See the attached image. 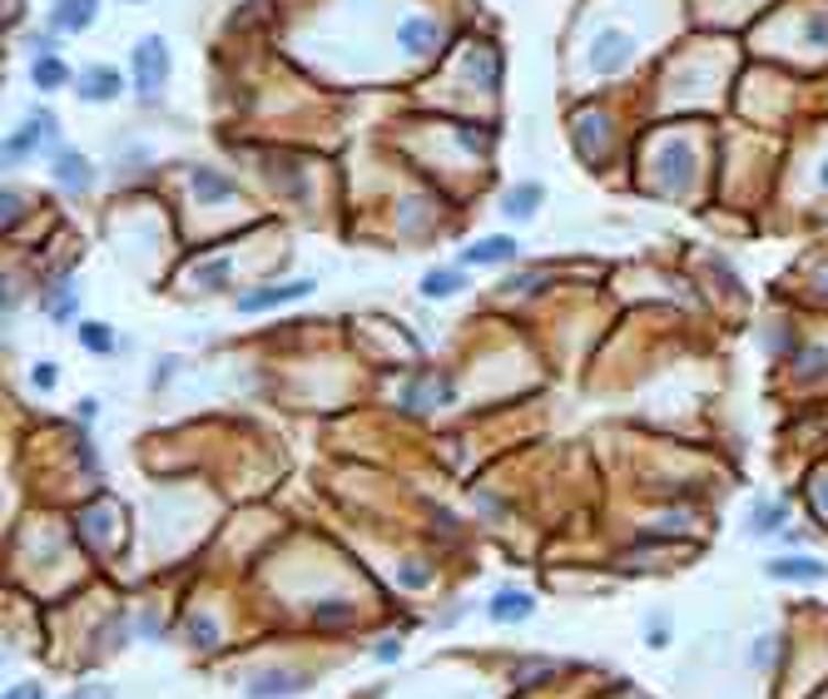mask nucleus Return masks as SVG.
Instances as JSON below:
<instances>
[{
    "label": "nucleus",
    "mask_w": 828,
    "mask_h": 699,
    "mask_svg": "<svg viewBox=\"0 0 828 699\" xmlns=\"http://www.w3.org/2000/svg\"><path fill=\"white\" fill-rule=\"evenodd\" d=\"M318 288L313 278H298V283H283V288H253V293H239V303L233 308L249 318V313H269V308H283V303H293V298H308V293Z\"/></svg>",
    "instance_id": "1a4fd4ad"
},
{
    "label": "nucleus",
    "mask_w": 828,
    "mask_h": 699,
    "mask_svg": "<svg viewBox=\"0 0 828 699\" xmlns=\"http://www.w3.org/2000/svg\"><path fill=\"white\" fill-rule=\"evenodd\" d=\"M95 21H100V0H51L45 11V25L55 35H85Z\"/></svg>",
    "instance_id": "0eeeda50"
},
{
    "label": "nucleus",
    "mask_w": 828,
    "mask_h": 699,
    "mask_svg": "<svg viewBox=\"0 0 828 699\" xmlns=\"http://www.w3.org/2000/svg\"><path fill=\"white\" fill-rule=\"evenodd\" d=\"M769 649H774V640H759V645H754V665H764V659H769Z\"/></svg>",
    "instance_id": "f704fd0d"
},
{
    "label": "nucleus",
    "mask_w": 828,
    "mask_h": 699,
    "mask_svg": "<svg viewBox=\"0 0 828 699\" xmlns=\"http://www.w3.org/2000/svg\"><path fill=\"white\" fill-rule=\"evenodd\" d=\"M189 184H194V199H204V204H224V199H233V194H239V179H233V174H224V170H214V164H194Z\"/></svg>",
    "instance_id": "9d476101"
},
{
    "label": "nucleus",
    "mask_w": 828,
    "mask_h": 699,
    "mask_svg": "<svg viewBox=\"0 0 828 699\" xmlns=\"http://www.w3.org/2000/svg\"><path fill=\"white\" fill-rule=\"evenodd\" d=\"M313 689V675H298V669H269V675L249 679L243 685V699H293Z\"/></svg>",
    "instance_id": "6e6552de"
},
{
    "label": "nucleus",
    "mask_w": 828,
    "mask_h": 699,
    "mask_svg": "<svg viewBox=\"0 0 828 699\" xmlns=\"http://www.w3.org/2000/svg\"><path fill=\"white\" fill-rule=\"evenodd\" d=\"M818 189H828V160L818 164Z\"/></svg>",
    "instance_id": "c9c22d12"
},
{
    "label": "nucleus",
    "mask_w": 828,
    "mask_h": 699,
    "mask_svg": "<svg viewBox=\"0 0 828 699\" xmlns=\"http://www.w3.org/2000/svg\"><path fill=\"white\" fill-rule=\"evenodd\" d=\"M95 412H100V402H95V397H85V402H80V407H75V417H80V422H90V417H95Z\"/></svg>",
    "instance_id": "72a5a7b5"
},
{
    "label": "nucleus",
    "mask_w": 828,
    "mask_h": 699,
    "mask_svg": "<svg viewBox=\"0 0 828 699\" xmlns=\"http://www.w3.org/2000/svg\"><path fill=\"white\" fill-rule=\"evenodd\" d=\"M65 699H115V689L110 685H85V689H75V695H65Z\"/></svg>",
    "instance_id": "c756f323"
},
{
    "label": "nucleus",
    "mask_w": 828,
    "mask_h": 699,
    "mask_svg": "<svg viewBox=\"0 0 828 699\" xmlns=\"http://www.w3.org/2000/svg\"><path fill=\"white\" fill-rule=\"evenodd\" d=\"M541 199H546V189L541 184H511L506 194H501V214H506L511 223H526L541 214Z\"/></svg>",
    "instance_id": "4468645a"
},
{
    "label": "nucleus",
    "mask_w": 828,
    "mask_h": 699,
    "mask_svg": "<svg viewBox=\"0 0 828 699\" xmlns=\"http://www.w3.org/2000/svg\"><path fill=\"white\" fill-rule=\"evenodd\" d=\"M764 576L769 580H824L828 566L814 556H774V560H764Z\"/></svg>",
    "instance_id": "2eb2a0df"
},
{
    "label": "nucleus",
    "mask_w": 828,
    "mask_h": 699,
    "mask_svg": "<svg viewBox=\"0 0 828 699\" xmlns=\"http://www.w3.org/2000/svg\"><path fill=\"white\" fill-rule=\"evenodd\" d=\"M467 269H432V273H422L417 278V288H422V298H457V293H467Z\"/></svg>",
    "instance_id": "f3484780"
},
{
    "label": "nucleus",
    "mask_w": 828,
    "mask_h": 699,
    "mask_svg": "<svg viewBox=\"0 0 828 699\" xmlns=\"http://www.w3.org/2000/svg\"><path fill=\"white\" fill-rule=\"evenodd\" d=\"M318 620H352V605H318Z\"/></svg>",
    "instance_id": "7c9ffc66"
},
{
    "label": "nucleus",
    "mask_w": 828,
    "mask_h": 699,
    "mask_svg": "<svg viewBox=\"0 0 828 699\" xmlns=\"http://www.w3.org/2000/svg\"><path fill=\"white\" fill-rule=\"evenodd\" d=\"M645 645L650 649H665L669 645V625H665V620H650V625H645Z\"/></svg>",
    "instance_id": "a878e982"
},
{
    "label": "nucleus",
    "mask_w": 828,
    "mask_h": 699,
    "mask_svg": "<svg viewBox=\"0 0 828 699\" xmlns=\"http://www.w3.org/2000/svg\"><path fill=\"white\" fill-rule=\"evenodd\" d=\"M80 342H85L90 352H100V358H110V352L120 348L115 328H105V323H80Z\"/></svg>",
    "instance_id": "412c9836"
},
{
    "label": "nucleus",
    "mask_w": 828,
    "mask_h": 699,
    "mask_svg": "<svg viewBox=\"0 0 828 699\" xmlns=\"http://www.w3.org/2000/svg\"><path fill=\"white\" fill-rule=\"evenodd\" d=\"M372 655H378V659H382V665H392V659H397V655H402V649H397V640H388V645H378V649H372Z\"/></svg>",
    "instance_id": "473e14b6"
},
{
    "label": "nucleus",
    "mask_w": 828,
    "mask_h": 699,
    "mask_svg": "<svg viewBox=\"0 0 828 699\" xmlns=\"http://www.w3.org/2000/svg\"><path fill=\"white\" fill-rule=\"evenodd\" d=\"M189 635H194V645H199V649L219 645V625H214L209 615H189Z\"/></svg>",
    "instance_id": "b1692460"
},
{
    "label": "nucleus",
    "mask_w": 828,
    "mask_h": 699,
    "mask_svg": "<svg viewBox=\"0 0 828 699\" xmlns=\"http://www.w3.org/2000/svg\"><path fill=\"white\" fill-rule=\"evenodd\" d=\"M31 382L45 392V387H55V382H61V372H55V362H41V368L31 372Z\"/></svg>",
    "instance_id": "cd10ccee"
},
{
    "label": "nucleus",
    "mask_w": 828,
    "mask_h": 699,
    "mask_svg": "<svg viewBox=\"0 0 828 699\" xmlns=\"http://www.w3.org/2000/svg\"><path fill=\"white\" fill-rule=\"evenodd\" d=\"M521 253V243L511 239V233H491V239L471 243L467 253H461V269H487V263H511Z\"/></svg>",
    "instance_id": "f8f14e48"
},
{
    "label": "nucleus",
    "mask_w": 828,
    "mask_h": 699,
    "mask_svg": "<svg viewBox=\"0 0 828 699\" xmlns=\"http://www.w3.org/2000/svg\"><path fill=\"white\" fill-rule=\"evenodd\" d=\"M788 526V506L784 501H759L754 521H749V536H774V531Z\"/></svg>",
    "instance_id": "6ab92c4d"
},
{
    "label": "nucleus",
    "mask_w": 828,
    "mask_h": 699,
    "mask_svg": "<svg viewBox=\"0 0 828 699\" xmlns=\"http://www.w3.org/2000/svg\"><path fill=\"white\" fill-rule=\"evenodd\" d=\"M6 699H45V689L25 679V685H11V689H6Z\"/></svg>",
    "instance_id": "c85d7f7f"
},
{
    "label": "nucleus",
    "mask_w": 828,
    "mask_h": 699,
    "mask_svg": "<svg viewBox=\"0 0 828 699\" xmlns=\"http://www.w3.org/2000/svg\"><path fill=\"white\" fill-rule=\"evenodd\" d=\"M65 134H61V120L51 110H31L21 120V130L6 134V170H21L25 160H35L41 150H61Z\"/></svg>",
    "instance_id": "f03ea898"
},
{
    "label": "nucleus",
    "mask_w": 828,
    "mask_h": 699,
    "mask_svg": "<svg viewBox=\"0 0 828 699\" xmlns=\"http://www.w3.org/2000/svg\"><path fill=\"white\" fill-rule=\"evenodd\" d=\"M124 90H134V85L124 80V70H115V65H85V70L75 75V100H85V105H115Z\"/></svg>",
    "instance_id": "39448f33"
},
{
    "label": "nucleus",
    "mask_w": 828,
    "mask_h": 699,
    "mask_svg": "<svg viewBox=\"0 0 828 699\" xmlns=\"http://www.w3.org/2000/svg\"><path fill=\"white\" fill-rule=\"evenodd\" d=\"M199 278H204V288H224V283H229V259H219V263H204V269H199Z\"/></svg>",
    "instance_id": "393cba45"
},
{
    "label": "nucleus",
    "mask_w": 828,
    "mask_h": 699,
    "mask_svg": "<svg viewBox=\"0 0 828 699\" xmlns=\"http://www.w3.org/2000/svg\"><path fill=\"white\" fill-rule=\"evenodd\" d=\"M471 80H477V90L481 95H491L501 85V61H497V51H487V45H481V51H471Z\"/></svg>",
    "instance_id": "a211bd4d"
},
{
    "label": "nucleus",
    "mask_w": 828,
    "mask_h": 699,
    "mask_svg": "<svg viewBox=\"0 0 828 699\" xmlns=\"http://www.w3.org/2000/svg\"><path fill=\"white\" fill-rule=\"evenodd\" d=\"M808 41L828 45V11H814V21H808Z\"/></svg>",
    "instance_id": "bb28decb"
},
{
    "label": "nucleus",
    "mask_w": 828,
    "mask_h": 699,
    "mask_svg": "<svg viewBox=\"0 0 828 699\" xmlns=\"http://www.w3.org/2000/svg\"><path fill=\"white\" fill-rule=\"evenodd\" d=\"M487 615L497 620V625H516V620H531V615H536V596H526V590H497V596L487 600Z\"/></svg>",
    "instance_id": "ddd939ff"
},
{
    "label": "nucleus",
    "mask_w": 828,
    "mask_h": 699,
    "mask_svg": "<svg viewBox=\"0 0 828 699\" xmlns=\"http://www.w3.org/2000/svg\"><path fill=\"white\" fill-rule=\"evenodd\" d=\"M570 140H576L580 154H590L600 140H606V120H600V114H586V120H576V124H570Z\"/></svg>",
    "instance_id": "aec40b11"
},
{
    "label": "nucleus",
    "mask_w": 828,
    "mask_h": 699,
    "mask_svg": "<svg viewBox=\"0 0 828 699\" xmlns=\"http://www.w3.org/2000/svg\"><path fill=\"white\" fill-rule=\"evenodd\" d=\"M170 70H174V55H170V41H164V35H144V41H134V51H130V85H134V95H140L144 105H154L164 95Z\"/></svg>",
    "instance_id": "f257e3e1"
},
{
    "label": "nucleus",
    "mask_w": 828,
    "mask_h": 699,
    "mask_svg": "<svg viewBox=\"0 0 828 699\" xmlns=\"http://www.w3.org/2000/svg\"><path fill=\"white\" fill-rule=\"evenodd\" d=\"M124 6H144V0H124Z\"/></svg>",
    "instance_id": "e433bc0d"
},
{
    "label": "nucleus",
    "mask_w": 828,
    "mask_h": 699,
    "mask_svg": "<svg viewBox=\"0 0 828 699\" xmlns=\"http://www.w3.org/2000/svg\"><path fill=\"white\" fill-rule=\"evenodd\" d=\"M51 179L61 184L65 194H90V184H95V164L85 160L80 150L61 144V150H51Z\"/></svg>",
    "instance_id": "423d86ee"
},
{
    "label": "nucleus",
    "mask_w": 828,
    "mask_h": 699,
    "mask_svg": "<svg viewBox=\"0 0 828 699\" xmlns=\"http://www.w3.org/2000/svg\"><path fill=\"white\" fill-rule=\"evenodd\" d=\"M442 41H447V31H442L437 15H402L397 21V51L407 61H432L442 51Z\"/></svg>",
    "instance_id": "20e7f679"
},
{
    "label": "nucleus",
    "mask_w": 828,
    "mask_h": 699,
    "mask_svg": "<svg viewBox=\"0 0 828 699\" xmlns=\"http://www.w3.org/2000/svg\"><path fill=\"white\" fill-rule=\"evenodd\" d=\"M41 308L51 323H70L75 313H80V288H75V278H55L51 288H45Z\"/></svg>",
    "instance_id": "dca6fc26"
},
{
    "label": "nucleus",
    "mask_w": 828,
    "mask_h": 699,
    "mask_svg": "<svg viewBox=\"0 0 828 699\" xmlns=\"http://www.w3.org/2000/svg\"><path fill=\"white\" fill-rule=\"evenodd\" d=\"M397 580H402L407 590H422V586H432V566H427V560H402V566H397Z\"/></svg>",
    "instance_id": "5701e85b"
},
{
    "label": "nucleus",
    "mask_w": 828,
    "mask_h": 699,
    "mask_svg": "<svg viewBox=\"0 0 828 699\" xmlns=\"http://www.w3.org/2000/svg\"><path fill=\"white\" fill-rule=\"evenodd\" d=\"M814 501L828 511V471H818V477H814Z\"/></svg>",
    "instance_id": "2f4dec72"
},
{
    "label": "nucleus",
    "mask_w": 828,
    "mask_h": 699,
    "mask_svg": "<svg viewBox=\"0 0 828 699\" xmlns=\"http://www.w3.org/2000/svg\"><path fill=\"white\" fill-rule=\"evenodd\" d=\"M586 61L596 75H625L630 65H635V41H630L625 31H615V25H606V31H596Z\"/></svg>",
    "instance_id": "7ed1b4c3"
},
{
    "label": "nucleus",
    "mask_w": 828,
    "mask_h": 699,
    "mask_svg": "<svg viewBox=\"0 0 828 699\" xmlns=\"http://www.w3.org/2000/svg\"><path fill=\"white\" fill-rule=\"evenodd\" d=\"M75 75H80V70H70L61 55H41V61H31V85H35L41 95L75 90Z\"/></svg>",
    "instance_id": "9b49d317"
},
{
    "label": "nucleus",
    "mask_w": 828,
    "mask_h": 699,
    "mask_svg": "<svg viewBox=\"0 0 828 699\" xmlns=\"http://www.w3.org/2000/svg\"><path fill=\"white\" fill-rule=\"evenodd\" d=\"M21 45H25V55H31V61H41V55H61V45H55V31H51V25H45V31H31Z\"/></svg>",
    "instance_id": "4be33fe9"
}]
</instances>
